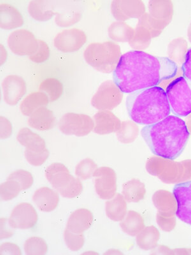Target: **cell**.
I'll return each mask as SVG.
<instances>
[{
	"instance_id": "cell-1",
	"label": "cell",
	"mask_w": 191,
	"mask_h": 255,
	"mask_svg": "<svg viewBox=\"0 0 191 255\" xmlns=\"http://www.w3.org/2000/svg\"><path fill=\"white\" fill-rule=\"evenodd\" d=\"M177 72L176 63L169 57L131 50L121 56L114 72V80L122 93L131 94L158 86L176 77Z\"/></svg>"
},
{
	"instance_id": "cell-2",
	"label": "cell",
	"mask_w": 191,
	"mask_h": 255,
	"mask_svg": "<svg viewBox=\"0 0 191 255\" xmlns=\"http://www.w3.org/2000/svg\"><path fill=\"white\" fill-rule=\"evenodd\" d=\"M141 133L154 155L169 160L176 159L181 155L190 137L185 122L174 115L145 126Z\"/></svg>"
},
{
	"instance_id": "cell-3",
	"label": "cell",
	"mask_w": 191,
	"mask_h": 255,
	"mask_svg": "<svg viewBox=\"0 0 191 255\" xmlns=\"http://www.w3.org/2000/svg\"><path fill=\"white\" fill-rule=\"evenodd\" d=\"M126 108L131 120L146 126L159 123L172 112L167 93L159 86L130 94Z\"/></svg>"
},
{
	"instance_id": "cell-4",
	"label": "cell",
	"mask_w": 191,
	"mask_h": 255,
	"mask_svg": "<svg viewBox=\"0 0 191 255\" xmlns=\"http://www.w3.org/2000/svg\"><path fill=\"white\" fill-rule=\"evenodd\" d=\"M121 57L120 46L111 41L92 43L87 46L84 52L86 63L103 73L114 72Z\"/></svg>"
},
{
	"instance_id": "cell-5",
	"label": "cell",
	"mask_w": 191,
	"mask_h": 255,
	"mask_svg": "<svg viewBox=\"0 0 191 255\" xmlns=\"http://www.w3.org/2000/svg\"><path fill=\"white\" fill-rule=\"evenodd\" d=\"M46 178L62 197L73 199L83 190L81 181L71 175L67 167L61 163H53L45 171Z\"/></svg>"
},
{
	"instance_id": "cell-6",
	"label": "cell",
	"mask_w": 191,
	"mask_h": 255,
	"mask_svg": "<svg viewBox=\"0 0 191 255\" xmlns=\"http://www.w3.org/2000/svg\"><path fill=\"white\" fill-rule=\"evenodd\" d=\"M168 100L174 116L186 117L191 114V82L185 77L173 80L167 87Z\"/></svg>"
},
{
	"instance_id": "cell-7",
	"label": "cell",
	"mask_w": 191,
	"mask_h": 255,
	"mask_svg": "<svg viewBox=\"0 0 191 255\" xmlns=\"http://www.w3.org/2000/svg\"><path fill=\"white\" fill-rule=\"evenodd\" d=\"M123 97V93L116 83L107 80L98 87L92 98L91 105L100 111H110L121 104Z\"/></svg>"
},
{
	"instance_id": "cell-8",
	"label": "cell",
	"mask_w": 191,
	"mask_h": 255,
	"mask_svg": "<svg viewBox=\"0 0 191 255\" xmlns=\"http://www.w3.org/2000/svg\"><path fill=\"white\" fill-rule=\"evenodd\" d=\"M94 122L85 114L67 113L59 122V128L64 134L86 136L94 129Z\"/></svg>"
},
{
	"instance_id": "cell-9",
	"label": "cell",
	"mask_w": 191,
	"mask_h": 255,
	"mask_svg": "<svg viewBox=\"0 0 191 255\" xmlns=\"http://www.w3.org/2000/svg\"><path fill=\"white\" fill-rule=\"evenodd\" d=\"M9 49L17 56H30L37 51L39 43L31 31L17 29L11 32L7 39Z\"/></svg>"
},
{
	"instance_id": "cell-10",
	"label": "cell",
	"mask_w": 191,
	"mask_h": 255,
	"mask_svg": "<svg viewBox=\"0 0 191 255\" xmlns=\"http://www.w3.org/2000/svg\"><path fill=\"white\" fill-rule=\"evenodd\" d=\"M96 194L101 199H111L117 190L116 174L109 167L98 168L93 175Z\"/></svg>"
},
{
	"instance_id": "cell-11",
	"label": "cell",
	"mask_w": 191,
	"mask_h": 255,
	"mask_svg": "<svg viewBox=\"0 0 191 255\" xmlns=\"http://www.w3.org/2000/svg\"><path fill=\"white\" fill-rule=\"evenodd\" d=\"M86 41L87 36L84 31L72 28L57 34L54 39V45L61 52H74L81 49Z\"/></svg>"
},
{
	"instance_id": "cell-12",
	"label": "cell",
	"mask_w": 191,
	"mask_h": 255,
	"mask_svg": "<svg viewBox=\"0 0 191 255\" xmlns=\"http://www.w3.org/2000/svg\"><path fill=\"white\" fill-rule=\"evenodd\" d=\"M38 220L37 213L33 206L30 204L23 203L13 208L8 223L12 229L27 230L35 226Z\"/></svg>"
},
{
	"instance_id": "cell-13",
	"label": "cell",
	"mask_w": 191,
	"mask_h": 255,
	"mask_svg": "<svg viewBox=\"0 0 191 255\" xmlns=\"http://www.w3.org/2000/svg\"><path fill=\"white\" fill-rule=\"evenodd\" d=\"M173 194L177 203V217L191 226V181L177 184Z\"/></svg>"
},
{
	"instance_id": "cell-14",
	"label": "cell",
	"mask_w": 191,
	"mask_h": 255,
	"mask_svg": "<svg viewBox=\"0 0 191 255\" xmlns=\"http://www.w3.org/2000/svg\"><path fill=\"white\" fill-rule=\"evenodd\" d=\"M1 87L4 102L11 106L17 105L26 93V82L17 75L7 76L2 82Z\"/></svg>"
},
{
	"instance_id": "cell-15",
	"label": "cell",
	"mask_w": 191,
	"mask_h": 255,
	"mask_svg": "<svg viewBox=\"0 0 191 255\" xmlns=\"http://www.w3.org/2000/svg\"><path fill=\"white\" fill-rule=\"evenodd\" d=\"M111 11L115 19L124 22L131 18H140L146 13L142 1H113Z\"/></svg>"
},
{
	"instance_id": "cell-16",
	"label": "cell",
	"mask_w": 191,
	"mask_h": 255,
	"mask_svg": "<svg viewBox=\"0 0 191 255\" xmlns=\"http://www.w3.org/2000/svg\"><path fill=\"white\" fill-rule=\"evenodd\" d=\"M94 132L100 135L117 132L121 127V121L110 111H99L94 116Z\"/></svg>"
},
{
	"instance_id": "cell-17",
	"label": "cell",
	"mask_w": 191,
	"mask_h": 255,
	"mask_svg": "<svg viewBox=\"0 0 191 255\" xmlns=\"http://www.w3.org/2000/svg\"><path fill=\"white\" fill-rule=\"evenodd\" d=\"M33 201L41 211L51 212L58 206L59 197L54 190L48 187H41L34 192Z\"/></svg>"
},
{
	"instance_id": "cell-18",
	"label": "cell",
	"mask_w": 191,
	"mask_h": 255,
	"mask_svg": "<svg viewBox=\"0 0 191 255\" xmlns=\"http://www.w3.org/2000/svg\"><path fill=\"white\" fill-rule=\"evenodd\" d=\"M93 215L85 208L78 209L69 217L66 229L76 234H83L91 227L93 223Z\"/></svg>"
},
{
	"instance_id": "cell-19",
	"label": "cell",
	"mask_w": 191,
	"mask_h": 255,
	"mask_svg": "<svg viewBox=\"0 0 191 255\" xmlns=\"http://www.w3.org/2000/svg\"><path fill=\"white\" fill-rule=\"evenodd\" d=\"M27 124L34 129L45 131L54 128L56 117L51 110L46 107H41L29 117Z\"/></svg>"
},
{
	"instance_id": "cell-20",
	"label": "cell",
	"mask_w": 191,
	"mask_h": 255,
	"mask_svg": "<svg viewBox=\"0 0 191 255\" xmlns=\"http://www.w3.org/2000/svg\"><path fill=\"white\" fill-rule=\"evenodd\" d=\"M24 24L21 13L14 6L3 3L0 5V26L1 28L10 30L22 26Z\"/></svg>"
},
{
	"instance_id": "cell-21",
	"label": "cell",
	"mask_w": 191,
	"mask_h": 255,
	"mask_svg": "<svg viewBox=\"0 0 191 255\" xmlns=\"http://www.w3.org/2000/svg\"><path fill=\"white\" fill-rule=\"evenodd\" d=\"M49 98L42 92H33L26 96L20 103L19 109L22 115L29 117L36 110L46 107L49 103Z\"/></svg>"
},
{
	"instance_id": "cell-22",
	"label": "cell",
	"mask_w": 191,
	"mask_h": 255,
	"mask_svg": "<svg viewBox=\"0 0 191 255\" xmlns=\"http://www.w3.org/2000/svg\"><path fill=\"white\" fill-rule=\"evenodd\" d=\"M18 142L27 150L34 152H41L46 149L44 139L28 128H22L17 135Z\"/></svg>"
},
{
	"instance_id": "cell-23",
	"label": "cell",
	"mask_w": 191,
	"mask_h": 255,
	"mask_svg": "<svg viewBox=\"0 0 191 255\" xmlns=\"http://www.w3.org/2000/svg\"><path fill=\"white\" fill-rule=\"evenodd\" d=\"M149 11L154 19L169 24L174 15V4L171 1H150Z\"/></svg>"
},
{
	"instance_id": "cell-24",
	"label": "cell",
	"mask_w": 191,
	"mask_h": 255,
	"mask_svg": "<svg viewBox=\"0 0 191 255\" xmlns=\"http://www.w3.org/2000/svg\"><path fill=\"white\" fill-rule=\"evenodd\" d=\"M52 3L48 1H31L29 3L28 12L38 21H47L58 12L53 10Z\"/></svg>"
},
{
	"instance_id": "cell-25",
	"label": "cell",
	"mask_w": 191,
	"mask_h": 255,
	"mask_svg": "<svg viewBox=\"0 0 191 255\" xmlns=\"http://www.w3.org/2000/svg\"><path fill=\"white\" fill-rule=\"evenodd\" d=\"M106 215L114 222L121 221L126 213L125 200L121 194H117L114 198L108 200L105 204Z\"/></svg>"
},
{
	"instance_id": "cell-26",
	"label": "cell",
	"mask_w": 191,
	"mask_h": 255,
	"mask_svg": "<svg viewBox=\"0 0 191 255\" xmlns=\"http://www.w3.org/2000/svg\"><path fill=\"white\" fill-rule=\"evenodd\" d=\"M110 39L117 42H130L134 36L135 29L126 22H113L108 29Z\"/></svg>"
},
{
	"instance_id": "cell-27",
	"label": "cell",
	"mask_w": 191,
	"mask_h": 255,
	"mask_svg": "<svg viewBox=\"0 0 191 255\" xmlns=\"http://www.w3.org/2000/svg\"><path fill=\"white\" fill-rule=\"evenodd\" d=\"M39 91L44 93L50 102H56L63 93V86L59 80L54 78L43 80L39 86Z\"/></svg>"
},
{
	"instance_id": "cell-28",
	"label": "cell",
	"mask_w": 191,
	"mask_h": 255,
	"mask_svg": "<svg viewBox=\"0 0 191 255\" xmlns=\"http://www.w3.org/2000/svg\"><path fill=\"white\" fill-rule=\"evenodd\" d=\"M152 34L146 27L138 24L135 29L134 36L129 44L135 50L146 49L151 44Z\"/></svg>"
},
{
	"instance_id": "cell-29",
	"label": "cell",
	"mask_w": 191,
	"mask_h": 255,
	"mask_svg": "<svg viewBox=\"0 0 191 255\" xmlns=\"http://www.w3.org/2000/svg\"><path fill=\"white\" fill-rule=\"evenodd\" d=\"M143 221L139 214L134 211H129L127 217L120 224L124 233L130 236H135L143 227Z\"/></svg>"
},
{
	"instance_id": "cell-30",
	"label": "cell",
	"mask_w": 191,
	"mask_h": 255,
	"mask_svg": "<svg viewBox=\"0 0 191 255\" xmlns=\"http://www.w3.org/2000/svg\"><path fill=\"white\" fill-rule=\"evenodd\" d=\"M138 24L141 25L148 29L151 32L153 38L160 36L163 29L169 25L167 23L154 19L149 13H145L139 18Z\"/></svg>"
},
{
	"instance_id": "cell-31",
	"label": "cell",
	"mask_w": 191,
	"mask_h": 255,
	"mask_svg": "<svg viewBox=\"0 0 191 255\" xmlns=\"http://www.w3.org/2000/svg\"><path fill=\"white\" fill-rule=\"evenodd\" d=\"M123 194L128 202H139L144 194V186L139 181L131 180L124 184Z\"/></svg>"
},
{
	"instance_id": "cell-32",
	"label": "cell",
	"mask_w": 191,
	"mask_h": 255,
	"mask_svg": "<svg viewBox=\"0 0 191 255\" xmlns=\"http://www.w3.org/2000/svg\"><path fill=\"white\" fill-rule=\"evenodd\" d=\"M24 249L27 255H43L47 254L48 247L43 239L31 237L25 242Z\"/></svg>"
},
{
	"instance_id": "cell-33",
	"label": "cell",
	"mask_w": 191,
	"mask_h": 255,
	"mask_svg": "<svg viewBox=\"0 0 191 255\" xmlns=\"http://www.w3.org/2000/svg\"><path fill=\"white\" fill-rule=\"evenodd\" d=\"M98 165L91 158H86L80 162L75 167V175L82 180H87L93 177Z\"/></svg>"
},
{
	"instance_id": "cell-34",
	"label": "cell",
	"mask_w": 191,
	"mask_h": 255,
	"mask_svg": "<svg viewBox=\"0 0 191 255\" xmlns=\"http://www.w3.org/2000/svg\"><path fill=\"white\" fill-rule=\"evenodd\" d=\"M138 132L136 124L131 122H124L117 132V137L121 143H128L135 139Z\"/></svg>"
},
{
	"instance_id": "cell-35",
	"label": "cell",
	"mask_w": 191,
	"mask_h": 255,
	"mask_svg": "<svg viewBox=\"0 0 191 255\" xmlns=\"http://www.w3.org/2000/svg\"><path fill=\"white\" fill-rule=\"evenodd\" d=\"M22 191L20 184L14 180H7L0 186V195L2 201H8L15 198Z\"/></svg>"
},
{
	"instance_id": "cell-36",
	"label": "cell",
	"mask_w": 191,
	"mask_h": 255,
	"mask_svg": "<svg viewBox=\"0 0 191 255\" xmlns=\"http://www.w3.org/2000/svg\"><path fill=\"white\" fill-rule=\"evenodd\" d=\"M64 242L73 252L79 251L84 247L85 238L83 234H76L66 229L64 233Z\"/></svg>"
},
{
	"instance_id": "cell-37",
	"label": "cell",
	"mask_w": 191,
	"mask_h": 255,
	"mask_svg": "<svg viewBox=\"0 0 191 255\" xmlns=\"http://www.w3.org/2000/svg\"><path fill=\"white\" fill-rule=\"evenodd\" d=\"M82 17L80 11L71 10L66 12L59 13L55 18L57 26L60 27H68L72 26L75 23L79 22Z\"/></svg>"
},
{
	"instance_id": "cell-38",
	"label": "cell",
	"mask_w": 191,
	"mask_h": 255,
	"mask_svg": "<svg viewBox=\"0 0 191 255\" xmlns=\"http://www.w3.org/2000/svg\"><path fill=\"white\" fill-rule=\"evenodd\" d=\"M7 180H14L20 184L22 190L28 189L33 184V177L29 172L19 169L13 172L7 178Z\"/></svg>"
},
{
	"instance_id": "cell-39",
	"label": "cell",
	"mask_w": 191,
	"mask_h": 255,
	"mask_svg": "<svg viewBox=\"0 0 191 255\" xmlns=\"http://www.w3.org/2000/svg\"><path fill=\"white\" fill-rule=\"evenodd\" d=\"M188 43L183 38H178L171 41L169 45V54L172 58L183 57L184 59L188 50Z\"/></svg>"
},
{
	"instance_id": "cell-40",
	"label": "cell",
	"mask_w": 191,
	"mask_h": 255,
	"mask_svg": "<svg viewBox=\"0 0 191 255\" xmlns=\"http://www.w3.org/2000/svg\"><path fill=\"white\" fill-rule=\"evenodd\" d=\"M24 156L29 164L33 166H40L49 157V151L47 148L41 152H34L26 149L24 151Z\"/></svg>"
},
{
	"instance_id": "cell-41",
	"label": "cell",
	"mask_w": 191,
	"mask_h": 255,
	"mask_svg": "<svg viewBox=\"0 0 191 255\" xmlns=\"http://www.w3.org/2000/svg\"><path fill=\"white\" fill-rule=\"evenodd\" d=\"M38 48L37 51L32 56H29V59L35 63H44L49 59L50 56V49L49 46L44 41L38 40Z\"/></svg>"
},
{
	"instance_id": "cell-42",
	"label": "cell",
	"mask_w": 191,
	"mask_h": 255,
	"mask_svg": "<svg viewBox=\"0 0 191 255\" xmlns=\"http://www.w3.org/2000/svg\"><path fill=\"white\" fill-rule=\"evenodd\" d=\"M181 69L183 77L191 82V47L188 50V52L186 53Z\"/></svg>"
},
{
	"instance_id": "cell-43",
	"label": "cell",
	"mask_w": 191,
	"mask_h": 255,
	"mask_svg": "<svg viewBox=\"0 0 191 255\" xmlns=\"http://www.w3.org/2000/svg\"><path fill=\"white\" fill-rule=\"evenodd\" d=\"M12 132V127L7 119L1 117V138L6 139L10 137Z\"/></svg>"
},
{
	"instance_id": "cell-44",
	"label": "cell",
	"mask_w": 191,
	"mask_h": 255,
	"mask_svg": "<svg viewBox=\"0 0 191 255\" xmlns=\"http://www.w3.org/2000/svg\"><path fill=\"white\" fill-rule=\"evenodd\" d=\"M1 254H18L20 255L19 248L14 244L11 243H4L1 246Z\"/></svg>"
},
{
	"instance_id": "cell-45",
	"label": "cell",
	"mask_w": 191,
	"mask_h": 255,
	"mask_svg": "<svg viewBox=\"0 0 191 255\" xmlns=\"http://www.w3.org/2000/svg\"><path fill=\"white\" fill-rule=\"evenodd\" d=\"M188 34L189 40H190V41H191V22L190 25V26H189Z\"/></svg>"
}]
</instances>
